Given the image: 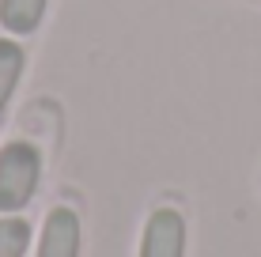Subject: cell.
Instances as JSON below:
<instances>
[{"label": "cell", "instance_id": "1", "mask_svg": "<svg viewBox=\"0 0 261 257\" xmlns=\"http://www.w3.org/2000/svg\"><path fill=\"white\" fill-rule=\"evenodd\" d=\"M42 178V155L34 144L12 140L0 148V212H19L31 205Z\"/></svg>", "mask_w": 261, "mask_h": 257}, {"label": "cell", "instance_id": "3", "mask_svg": "<svg viewBox=\"0 0 261 257\" xmlns=\"http://www.w3.org/2000/svg\"><path fill=\"white\" fill-rule=\"evenodd\" d=\"M38 257H80V216L72 208H53L46 216Z\"/></svg>", "mask_w": 261, "mask_h": 257}, {"label": "cell", "instance_id": "6", "mask_svg": "<svg viewBox=\"0 0 261 257\" xmlns=\"http://www.w3.org/2000/svg\"><path fill=\"white\" fill-rule=\"evenodd\" d=\"M31 246L27 219H0V257H23Z\"/></svg>", "mask_w": 261, "mask_h": 257}, {"label": "cell", "instance_id": "4", "mask_svg": "<svg viewBox=\"0 0 261 257\" xmlns=\"http://www.w3.org/2000/svg\"><path fill=\"white\" fill-rule=\"evenodd\" d=\"M49 0H0V26L8 34H34Z\"/></svg>", "mask_w": 261, "mask_h": 257}, {"label": "cell", "instance_id": "2", "mask_svg": "<svg viewBox=\"0 0 261 257\" xmlns=\"http://www.w3.org/2000/svg\"><path fill=\"white\" fill-rule=\"evenodd\" d=\"M140 257H186V219L178 208H155L148 216Z\"/></svg>", "mask_w": 261, "mask_h": 257}, {"label": "cell", "instance_id": "5", "mask_svg": "<svg viewBox=\"0 0 261 257\" xmlns=\"http://www.w3.org/2000/svg\"><path fill=\"white\" fill-rule=\"evenodd\" d=\"M23 68H27L23 46H19V42H12V38H0V113H4L8 99L15 95V83H19Z\"/></svg>", "mask_w": 261, "mask_h": 257}]
</instances>
